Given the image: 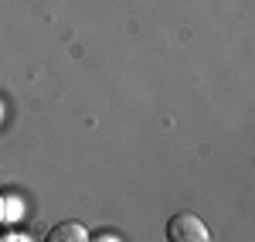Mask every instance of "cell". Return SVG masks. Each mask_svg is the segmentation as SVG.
I'll return each instance as SVG.
<instances>
[{
  "instance_id": "obj_1",
  "label": "cell",
  "mask_w": 255,
  "mask_h": 242,
  "mask_svg": "<svg viewBox=\"0 0 255 242\" xmlns=\"http://www.w3.org/2000/svg\"><path fill=\"white\" fill-rule=\"evenodd\" d=\"M167 242H211V232H208L201 215L177 212L167 219Z\"/></svg>"
},
{
  "instance_id": "obj_2",
  "label": "cell",
  "mask_w": 255,
  "mask_h": 242,
  "mask_svg": "<svg viewBox=\"0 0 255 242\" xmlns=\"http://www.w3.org/2000/svg\"><path fill=\"white\" fill-rule=\"evenodd\" d=\"M44 242H89V229L82 222H58L44 236Z\"/></svg>"
},
{
  "instance_id": "obj_3",
  "label": "cell",
  "mask_w": 255,
  "mask_h": 242,
  "mask_svg": "<svg viewBox=\"0 0 255 242\" xmlns=\"http://www.w3.org/2000/svg\"><path fill=\"white\" fill-rule=\"evenodd\" d=\"M89 242H119L116 236H109V232H102V236H96V239H89Z\"/></svg>"
}]
</instances>
